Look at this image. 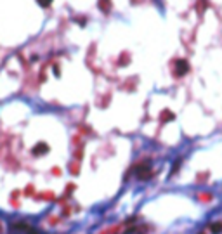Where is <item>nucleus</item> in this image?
Returning a JSON list of instances; mask_svg holds the SVG:
<instances>
[{
    "mask_svg": "<svg viewBox=\"0 0 222 234\" xmlns=\"http://www.w3.org/2000/svg\"><path fill=\"white\" fill-rule=\"evenodd\" d=\"M212 231L213 233H221L222 231V224H212Z\"/></svg>",
    "mask_w": 222,
    "mask_h": 234,
    "instance_id": "obj_6",
    "label": "nucleus"
},
{
    "mask_svg": "<svg viewBox=\"0 0 222 234\" xmlns=\"http://www.w3.org/2000/svg\"><path fill=\"white\" fill-rule=\"evenodd\" d=\"M99 9L104 10V12H108L111 9V2L110 0H99Z\"/></svg>",
    "mask_w": 222,
    "mask_h": 234,
    "instance_id": "obj_3",
    "label": "nucleus"
},
{
    "mask_svg": "<svg viewBox=\"0 0 222 234\" xmlns=\"http://www.w3.org/2000/svg\"><path fill=\"white\" fill-rule=\"evenodd\" d=\"M51 2H52V0H38V4H40L42 7H49V5H51Z\"/></svg>",
    "mask_w": 222,
    "mask_h": 234,
    "instance_id": "obj_7",
    "label": "nucleus"
},
{
    "mask_svg": "<svg viewBox=\"0 0 222 234\" xmlns=\"http://www.w3.org/2000/svg\"><path fill=\"white\" fill-rule=\"evenodd\" d=\"M47 151H49V146L43 144V142L37 144V146L33 147V154H43V153H47Z\"/></svg>",
    "mask_w": 222,
    "mask_h": 234,
    "instance_id": "obj_2",
    "label": "nucleus"
},
{
    "mask_svg": "<svg viewBox=\"0 0 222 234\" xmlns=\"http://www.w3.org/2000/svg\"><path fill=\"white\" fill-rule=\"evenodd\" d=\"M149 172V165H141V168H137V175H139V177H144V175H146V173Z\"/></svg>",
    "mask_w": 222,
    "mask_h": 234,
    "instance_id": "obj_4",
    "label": "nucleus"
},
{
    "mask_svg": "<svg viewBox=\"0 0 222 234\" xmlns=\"http://www.w3.org/2000/svg\"><path fill=\"white\" fill-rule=\"evenodd\" d=\"M187 71H189V64H187V61H184V59L175 61V75H177V76H182V75H186Z\"/></svg>",
    "mask_w": 222,
    "mask_h": 234,
    "instance_id": "obj_1",
    "label": "nucleus"
},
{
    "mask_svg": "<svg viewBox=\"0 0 222 234\" xmlns=\"http://www.w3.org/2000/svg\"><path fill=\"white\" fill-rule=\"evenodd\" d=\"M173 118H175V116H173V113H170L168 109H165V111H163V114H162V120H163V122H170V120H173Z\"/></svg>",
    "mask_w": 222,
    "mask_h": 234,
    "instance_id": "obj_5",
    "label": "nucleus"
}]
</instances>
